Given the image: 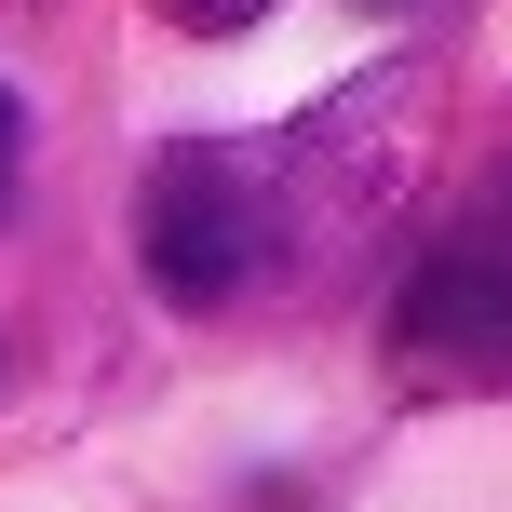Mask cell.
I'll list each match as a JSON object with an SVG mask.
<instances>
[{
  "label": "cell",
  "instance_id": "6da1fadb",
  "mask_svg": "<svg viewBox=\"0 0 512 512\" xmlns=\"http://www.w3.org/2000/svg\"><path fill=\"white\" fill-rule=\"evenodd\" d=\"M243 149H256V203H270V297H324L405 216L418 162H432V54L337 81L324 108H297L283 135H243Z\"/></svg>",
  "mask_w": 512,
  "mask_h": 512
},
{
  "label": "cell",
  "instance_id": "7a4b0ae2",
  "mask_svg": "<svg viewBox=\"0 0 512 512\" xmlns=\"http://www.w3.org/2000/svg\"><path fill=\"white\" fill-rule=\"evenodd\" d=\"M135 270L176 310L270 297V203H256V149L243 135H189V149L149 162V189H135Z\"/></svg>",
  "mask_w": 512,
  "mask_h": 512
},
{
  "label": "cell",
  "instance_id": "3957f363",
  "mask_svg": "<svg viewBox=\"0 0 512 512\" xmlns=\"http://www.w3.org/2000/svg\"><path fill=\"white\" fill-rule=\"evenodd\" d=\"M391 378L459 405V391H512V176L459 216L391 297Z\"/></svg>",
  "mask_w": 512,
  "mask_h": 512
},
{
  "label": "cell",
  "instance_id": "277c9868",
  "mask_svg": "<svg viewBox=\"0 0 512 512\" xmlns=\"http://www.w3.org/2000/svg\"><path fill=\"white\" fill-rule=\"evenodd\" d=\"M162 14H176V27H189V41H243V27H256V14H270V0H162Z\"/></svg>",
  "mask_w": 512,
  "mask_h": 512
},
{
  "label": "cell",
  "instance_id": "5b68a950",
  "mask_svg": "<svg viewBox=\"0 0 512 512\" xmlns=\"http://www.w3.org/2000/svg\"><path fill=\"white\" fill-rule=\"evenodd\" d=\"M14 149H27V135H14V95H0V203H14Z\"/></svg>",
  "mask_w": 512,
  "mask_h": 512
},
{
  "label": "cell",
  "instance_id": "8992f818",
  "mask_svg": "<svg viewBox=\"0 0 512 512\" xmlns=\"http://www.w3.org/2000/svg\"><path fill=\"white\" fill-rule=\"evenodd\" d=\"M364 14H391V27H405V14H445V0H364Z\"/></svg>",
  "mask_w": 512,
  "mask_h": 512
}]
</instances>
